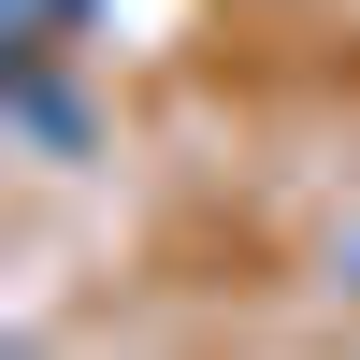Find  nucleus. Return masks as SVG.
Wrapping results in <instances>:
<instances>
[{
	"label": "nucleus",
	"instance_id": "nucleus-1",
	"mask_svg": "<svg viewBox=\"0 0 360 360\" xmlns=\"http://www.w3.org/2000/svg\"><path fill=\"white\" fill-rule=\"evenodd\" d=\"M15 130H29V144H58V159H72V144H86V101H72V86L44 72V44L15 58Z\"/></svg>",
	"mask_w": 360,
	"mask_h": 360
},
{
	"label": "nucleus",
	"instance_id": "nucleus-2",
	"mask_svg": "<svg viewBox=\"0 0 360 360\" xmlns=\"http://www.w3.org/2000/svg\"><path fill=\"white\" fill-rule=\"evenodd\" d=\"M29 15H86V0H29Z\"/></svg>",
	"mask_w": 360,
	"mask_h": 360
}]
</instances>
